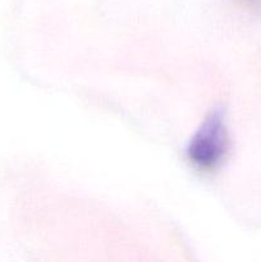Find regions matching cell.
Segmentation results:
<instances>
[{
    "instance_id": "cell-2",
    "label": "cell",
    "mask_w": 261,
    "mask_h": 262,
    "mask_svg": "<svg viewBox=\"0 0 261 262\" xmlns=\"http://www.w3.org/2000/svg\"><path fill=\"white\" fill-rule=\"evenodd\" d=\"M238 2L250 9H261V0H238Z\"/></svg>"
},
{
    "instance_id": "cell-1",
    "label": "cell",
    "mask_w": 261,
    "mask_h": 262,
    "mask_svg": "<svg viewBox=\"0 0 261 262\" xmlns=\"http://www.w3.org/2000/svg\"><path fill=\"white\" fill-rule=\"evenodd\" d=\"M229 148V137L219 114L210 115L188 146V159L202 171H212L222 165Z\"/></svg>"
}]
</instances>
